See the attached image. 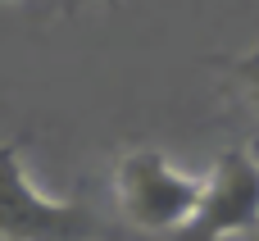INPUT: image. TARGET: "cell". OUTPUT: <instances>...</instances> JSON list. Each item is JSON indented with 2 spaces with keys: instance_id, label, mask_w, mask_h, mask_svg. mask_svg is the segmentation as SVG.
<instances>
[{
  "instance_id": "3957f363",
  "label": "cell",
  "mask_w": 259,
  "mask_h": 241,
  "mask_svg": "<svg viewBox=\"0 0 259 241\" xmlns=\"http://www.w3.org/2000/svg\"><path fill=\"white\" fill-rule=\"evenodd\" d=\"M259 232V146H232L214 159L196 219L173 241H232Z\"/></svg>"
},
{
  "instance_id": "6da1fadb",
  "label": "cell",
  "mask_w": 259,
  "mask_h": 241,
  "mask_svg": "<svg viewBox=\"0 0 259 241\" xmlns=\"http://www.w3.org/2000/svg\"><path fill=\"white\" fill-rule=\"evenodd\" d=\"M205 196V178L187 173L155 146H132L114 164V205L137 232L178 237Z\"/></svg>"
},
{
  "instance_id": "277c9868",
  "label": "cell",
  "mask_w": 259,
  "mask_h": 241,
  "mask_svg": "<svg viewBox=\"0 0 259 241\" xmlns=\"http://www.w3.org/2000/svg\"><path fill=\"white\" fill-rule=\"evenodd\" d=\"M232 77H237V87H241V96H246L250 114L259 118V46L250 50V55L232 59Z\"/></svg>"
},
{
  "instance_id": "7a4b0ae2",
  "label": "cell",
  "mask_w": 259,
  "mask_h": 241,
  "mask_svg": "<svg viewBox=\"0 0 259 241\" xmlns=\"http://www.w3.org/2000/svg\"><path fill=\"white\" fill-rule=\"evenodd\" d=\"M105 219L87 200L46 196L23 164L18 141H0V241H100Z\"/></svg>"
}]
</instances>
